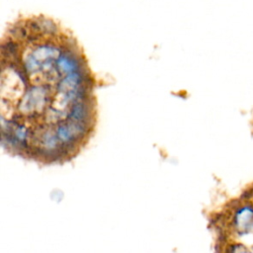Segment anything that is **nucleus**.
<instances>
[{"label": "nucleus", "mask_w": 253, "mask_h": 253, "mask_svg": "<svg viewBox=\"0 0 253 253\" xmlns=\"http://www.w3.org/2000/svg\"><path fill=\"white\" fill-rule=\"evenodd\" d=\"M228 226L239 235L248 233L253 229V203L243 201L229 210Z\"/></svg>", "instance_id": "nucleus-2"}, {"label": "nucleus", "mask_w": 253, "mask_h": 253, "mask_svg": "<svg viewBox=\"0 0 253 253\" xmlns=\"http://www.w3.org/2000/svg\"><path fill=\"white\" fill-rule=\"evenodd\" d=\"M98 79L72 32L32 15L11 23L1 41V144L41 166L74 160L98 122Z\"/></svg>", "instance_id": "nucleus-1"}]
</instances>
